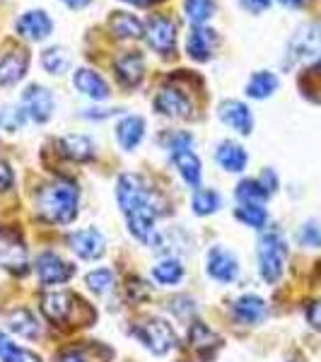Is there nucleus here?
Masks as SVG:
<instances>
[{"mask_svg":"<svg viewBox=\"0 0 321 362\" xmlns=\"http://www.w3.org/2000/svg\"><path fill=\"white\" fill-rule=\"evenodd\" d=\"M78 198L80 194L73 184L58 181V184L46 186V189L39 191V213L46 220H51V223L68 225L78 215Z\"/></svg>","mask_w":321,"mask_h":362,"instance_id":"obj_1","label":"nucleus"},{"mask_svg":"<svg viewBox=\"0 0 321 362\" xmlns=\"http://www.w3.org/2000/svg\"><path fill=\"white\" fill-rule=\"evenodd\" d=\"M288 242L280 230H268L259 239V271L266 283H278L285 271Z\"/></svg>","mask_w":321,"mask_h":362,"instance_id":"obj_2","label":"nucleus"},{"mask_svg":"<svg viewBox=\"0 0 321 362\" xmlns=\"http://www.w3.org/2000/svg\"><path fill=\"white\" fill-rule=\"evenodd\" d=\"M136 336L153 355H167L172 348H177V334H174L172 324H167L165 319H150L140 324L136 329Z\"/></svg>","mask_w":321,"mask_h":362,"instance_id":"obj_3","label":"nucleus"},{"mask_svg":"<svg viewBox=\"0 0 321 362\" xmlns=\"http://www.w3.org/2000/svg\"><path fill=\"white\" fill-rule=\"evenodd\" d=\"M116 201H119V206L126 215L140 206L153 203V194H150L148 184H145V179L140 174H121L119 181H116Z\"/></svg>","mask_w":321,"mask_h":362,"instance_id":"obj_4","label":"nucleus"},{"mask_svg":"<svg viewBox=\"0 0 321 362\" xmlns=\"http://www.w3.org/2000/svg\"><path fill=\"white\" fill-rule=\"evenodd\" d=\"M288 54L295 61H305V58H319L321 56V25H302L290 39Z\"/></svg>","mask_w":321,"mask_h":362,"instance_id":"obj_5","label":"nucleus"},{"mask_svg":"<svg viewBox=\"0 0 321 362\" xmlns=\"http://www.w3.org/2000/svg\"><path fill=\"white\" fill-rule=\"evenodd\" d=\"M148 44L153 46L157 54L169 56L174 54V46H177V25H174L169 17L165 15H153L148 20Z\"/></svg>","mask_w":321,"mask_h":362,"instance_id":"obj_6","label":"nucleus"},{"mask_svg":"<svg viewBox=\"0 0 321 362\" xmlns=\"http://www.w3.org/2000/svg\"><path fill=\"white\" fill-rule=\"evenodd\" d=\"M34 271H37L42 285H61L75 276V266H70L68 261H63L61 256L51 254V251L39 256L37 264H34Z\"/></svg>","mask_w":321,"mask_h":362,"instance_id":"obj_7","label":"nucleus"},{"mask_svg":"<svg viewBox=\"0 0 321 362\" xmlns=\"http://www.w3.org/2000/svg\"><path fill=\"white\" fill-rule=\"evenodd\" d=\"M206 271L218 283H232L239 276V261L230 249L213 247L206 256Z\"/></svg>","mask_w":321,"mask_h":362,"instance_id":"obj_8","label":"nucleus"},{"mask_svg":"<svg viewBox=\"0 0 321 362\" xmlns=\"http://www.w3.org/2000/svg\"><path fill=\"white\" fill-rule=\"evenodd\" d=\"M22 102H25L27 116L37 124H46L54 114V95L44 85H29L22 95Z\"/></svg>","mask_w":321,"mask_h":362,"instance_id":"obj_9","label":"nucleus"},{"mask_svg":"<svg viewBox=\"0 0 321 362\" xmlns=\"http://www.w3.org/2000/svg\"><path fill=\"white\" fill-rule=\"evenodd\" d=\"M68 244L80 259L85 261H97L104 256V249H107V242H104L102 232L95 230V227H87V230H78L68 237Z\"/></svg>","mask_w":321,"mask_h":362,"instance_id":"obj_10","label":"nucleus"},{"mask_svg":"<svg viewBox=\"0 0 321 362\" xmlns=\"http://www.w3.org/2000/svg\"><path fill=\"white\" fill-rule=\"evenodd\" d=\"M218 116L225 126H230L232 131H237L239 136H249L254 128V114L252 109L247 107L239 99H227L218 107Z\"/></svg>","mask_w":321,"mask_h":362,"instance_id":"obj_11","label":"nucleus"},{"mask_svg":"<svg viewBox=\"0 0 321 362\" xmlns=\"http://www.w3.org/2000/svg\"><path fill=\"white\" fill-rule=\"evenodd\" d=\"M17 34L29 39V42H44L51 32H54V22L44 10H29V13L20 15L15 22Z\"/></svg>","mask_w":321,"mask_h":362,"instance_id":"obj_12","label":"nucleus"},{"mask_svg":"<svg viewBox=\"0 0 321 362\" xmlns=\"http://www.w3.org/2000/svg\"><path fill=\"white\" fill-rule=\"evenodd\" d=\"M155 109L162 116H169V119H186L191 116V99L184 95L177 87H165V90L157 92L155 97Z\"/></svg>","mask_w":321,"mask_h":362,"instance_id":"obj_13","label":"nucleus"},{"mask_svg":"<svg viewBox=\"0 0 321 362\" xmlns=\"http://www.w3.org/2000/svg\"><path fill=\"white\" fill-rule=\"evenodd\" d=\"M114 70H116L119 83L128 87V90H133V87H138L145 78V61L138 51H126V54H121L114 61Z\"/></svg>","mask_w":321,"mask_h":362,"instance_id":"obj_14","label":"nucleus"},{"mask_svg":"<svg viewBox=\"0 0 321 362\" xmlns=\"http://www.w3.org/2000/svg\"><path fill=\"white\" fill-rule=\"evenodd\" d=\"M73 85L78 87L85 97L95 99V102H104V99L109 97L107 80H104L99 73H95V70H90V68H78V70H75V73H73Z\"/></svg>","mask_w":321,"mask_h":362,"instance_id":"obj_15","label":"nucleus"},{"mask_svg":"<svg viewBox=\"0 0 321 362\" xmlns=\"http://www.w3.org/2000/svg\"><path fill=\"white\" fill-rule=\"evenodd\" d=\"M232 314L239 324H261L268 314V307L259 295H242L232 302Z\"/></svg>","mask_w":321,"mask_h":362,"instance_id":"obj_16","label":"nucleus"},{"mask_svg":"<svg viewBox=\"0 0 321 362\" xmlns=\"http://www.w3.org/2000/svg\"><path fill=\"white\" fill-rule=\"evenodd\" d=\"M215 44H218V37H215L213 29L194 27L189 32V39H186V54H189L198 63H206L208 58L213 56V46Z\"/></svg>","mask_w":321,"mask_h":362,"instance_id":"obj_17","label":"nucleus"},{"mask_svg":"<svg viewBox=\"0 0 321 362\" xmlns=\"http://www.w3.org/2000/svg\"><path fill=\"white\" fill-rule=\"evenodd\" d=\"M145 136V119L138 114H128L124 119L119 121V126H116V140H119V145L126 150V153H131V150H136L140 145V140Z\"/></svg>","mask_w":321,"mask_h":362,"instance_id":"obj_18","label":"nucleus"},{"mask_svg":"<svg viewBox=\"0 0 321 362\" xmlns=\"http://www.w3.org/2000/svg\"><path fill=\"white\" fill-rule=\"evenodd\" d=\"M29 66V56L27 51L17 49L8 51V54L0 56V85H15L25 78Z\"/></svg>","mask_w":321,"mask_h":362,"instance_id":"obj_19","label":"nucleus"},{"mask_svg":"<svg viewBox=\"0 0 321 362\" xmlns=\"http://www.w3.org/2000/svg\"><path fill=\"white\" fill-rule=\"evenodd\" d=\"M215 160L218 165L225 169V172H232V174H239L247 169V162H249V155L242 145L232 143V140H223L215 150Z\"/></svg>","mask_w":321,"mask_h":362,"instance_id":"obj_20","label":"nucleus"},{"mask_svg":"<svg viewBox=\"0 0 321 362\" xmlns=\"http://www.w3.org/2000/svg\"><path fill=\"white\" fill-rule=\"evenodd\" d=\"M73 307H75V295L70 293H49L42 297V312L46 314L49 321H66L70 314H73Z\"/></svg>","mask_w":321,"mask_h":362,"instance_id":"obj_21","label":"nucleus"},{"mask_svg":"<svg viewBox=\"0 0 321 362\" xmlns=\"http://www.w3.org/2000/svg\"><path fill=\"white\" fill-rule=\"evenodd\" d=\"M189 343L198 355L206 358V355H210L213 350L220 348V336L215 334V331H210L203 321H194L189 329Z\"/></svg>","mask_w":321,"mask_h":362,"instance_id":"obj_22","label":"nucleus"},{"mask_svg":"<svg viewBox=\"0 0 321 362\" xmlns=\"http://www.w3.org/2000/svg\"><path fill=\"white\" fill-rule=\"evenodd\" d=\"M109 29L114 32V37L119 39H140L145 34V27L143 22L138 20L136 15L131 13H112L109 17Z\"/></svg>","mask_w":321,"mask_h":362,"instance_id":"obj_23","label":"nucleus"},{"mask_svg":"<svg viewBox=\"0 0 321 362\" xmlns=\"http://www.w3.org/2000/svg\"><path fill=\"white\" fill-rule=\"evenodd\" d=\"M172 162H174V167L179 169V174H182V179L186 184H189L191 189H198V184H201V160L196 157V153H191V150H179V153H172Z\"/></svg>","mask_w":321,"mask_h":362,"instance_id":"obj_24","label":"nucleus"},{"mask_svg":"<svg viewBox=\"0 0 321 362\" xmlns=\"http://www.w3.org/2000/svg\"><path fill=\"white\" fill-rule=\"evenodd\" d=\"M61 153L68 157V160L75 162H87L95 157V145L87 136H66L61 138Z\"/></svg>","mask_w":321,"mask_h":362,"instance_id":"obj_25","label":"nucleus"},{"mask_svg":"<svg viewBox=\"0 0 321 362\" xmlns=\"http://www.w3.org/2000/svg\"><path fill=\"white\" fill-rule=\"evenodd\" d=\"M276 90H278V75L271 73V70H259L247 83V95L252 99H268Z\"/></svg>","mask_w":321,"mask_h":362,"instance_id":"obj_26","label":"nucleus"},{"mask_svg":"<svg viewBox=\"0 0 321 362\" xmlns=\"http://www.w3.org/2000/svg\"><path fill=\"white\" fill-rule=\"evenodd\" d=\"M8 326H10V331H15V334L22 336V338H37L39 334H42V329H39L34 314L29 312V309H22V307L10 312Z\"/></svg>","mask_w":321,"mask_h":362,"instance_id":"obj_27","label":"nucleus"},{"mask_svg":"<svg viewBox=\"0 0 321 362\" xmlns=\"http://www.w3.org/2000/svg\"><path fill=\"white\" fill-rule=\"evenodd\" d=\"M235 196H237V201L242 203V206H264V201H268L271 198V194L261 186V181L259 179H244V181H239V186H237V191H235Z\"/></svg>","mask_w":321,"mask_h":362,"instance_id":"obj_28","label":"nucleus"},{"mask_svg":"<svg viewBox=\"0 0 321 362\" xmlns=\"http://www.w3.org/2000/svg\"><path fill=\"white\" fill-rule=\"evenodd\" d=\"M153 278L160 285H177L184 278V266L179 259H165L153 266Z\"/></svg>","mask_w":321,"mask_h":362,"instance_id":"obj_29","label":"nucleus"},{"mask_svg":"<svg viewBox=\"0 0 321 362\" xmlns=\"http://www.w3.org/2000/svg\"><path fill=\"white\" fill-rule=\"evenodd\" d=\"M42 66L46 73L51 75H63L70 68V56L63 46H49L42 54Z\"/></svg>","mask_w":321,"mask_h":362,"instance_id":"obj_30","label":"nucleus"},{"mask_svg":"<svg viewBox=\"0 0 321 362\" xmlns=\"http://www.w3.org/2000/svg\"><path fill=\"white\" fill-rule=\"evenodd\" d=\"M184 13L194 27H203L215 15V0H186Z\"/></svg>","mask_w":321,"mask_h":362,"instance_id":"obj_31","label":"nucleus"},{"mask_svg":"<svg viewBox=\"0 0 321 362\" xmlns=\"http://www.w3.org/2000/svg\"><path fill=\"white\" fill-rule=\"evenodd\" d=\"M191 208H194L196 215H210L220 208V196L218 191L213 189H196L194 191V198H191Z\"/></svg>","mask_w":321,"mask_h":362,"instance_id":"obj_32","label":"nucleus"},{"mask_svg":"<svg viewBox=\"0 0 321 362\" xmlns=\"http://www.w3.org/2000/svg\"><path fill=\"white\" fill-rule=\"evenodd\" d=\"M235 215H237L239 223H244L247 227H254V230H261L268 220L266 208L264 206H252V203H249V206H239Z\"/></svg>","mask_w":321,"mask_h":362,"instance_id":"obj_33","label":"nucleus"},{"mask_svg":"<svg viewBox=\"0 0 321 362\" xmlns=\"http://www.w3.org/2000/svg\"><path fill=\"white\" fill-rule=\"evenodd\" d=\"M87 288L97 295H104L114 288V271L112 268H97L87 273Z\"/></svg>","mask_w":321,"mask_h":362,"instance_id":"obj_34","label":"nucleus"},{"mask_svg":"<svg viewBox=\"0 0 321 362\" xmlns=\"http://www.w3.org/2000/svg\"><path fill=\"white\" fill-rule=\"evenodd\" d=\"M27 121V112L22 107H13V104H8V107H0V128L8 133H15L17 128H22Z\"/></svg>","mask_w":321,"mask_h":362,"instance_id":"obj_35","label":"nucleus"},{"mask_svg":"<svg viewBox=\"0 0 321 362\" xmlns=\"http://www.w3.org/2000/svg\"><path fill=\"white\" fill-rule=\"evenodd\" d=\"M297 242L307 249H321V225L317 220H309L300 227V235H297Z\"/></svg>","mask_w":321,"mask_h":362,"instance_id":"obj_36","label":"nucleus"},{"mask_svg":"<svg viewBox=\"0 0 321 362\" xmlns=\"http://www.w3.org/2000/svg\"><path fill=\"white\" fill-rule=\"evenodd\" d=\"M191 148H194V136H189V133H174V136L169 138V150H172V153L191 150Z\"/></svg>","mask_w":321,"mask_h":362,"instance_id":"obj_37","label":"nucleus"},{"mask_svg":"<svg viewBox=\"0 0 321 362\" xmlns=\"http://www.w3.org/2000/svg\"><path fill=\"white\" fill-rule=\"evenodd\" d=\"M3 362H42V358H39V355H34L32 350H25V348L17 346L13 353H10V358L3 360Z\"/></svg>","mask_w":321,"mask_h":362,"instance_id":"obj_38","label":"nucleus"},{"mask_svg":"<svg viewBox=\"0 0 321 362\" xmlns=\"http://www.w3.org/2000/svg\"><path fill=\"white\" fill-rule=\"evenodd\" d=\"M307 321L312 329L321 331V300L319 302H312V305L307 307Z\"/></svg>","mask_w":321,"mask_h":362,"instance_id":"obj_39","label":"nucleus"},{"mask_svg":"<svg viewBox=\"0 0 321 362\" xmlns=\"http://www.w3.org/2000/svg\"><path fill=\"white\" fill-rule=\"evenodd\" d=\"M13 181H15L13 169H10L8 162L0 160V191H8L10 186H13Z\"/></svg>","mask_w":321,"mask_h":362,"instance_id":"obj_40","label":"nucleus"},{"mask_svg":"<svg viewBox=\"0 0 321 362\" xmlns=\"http://www.w3.org/2000/svg\"><path fill=\"white\" fill-rule=\"evenodd\" d=\"M259 181H261V186H264L268 194H273V191L278 189V177H276V172H273V169H264V174L259 177Z\"/></svg>","mask_w":321,"mask_h":362,"instance_id":"obj_41","label":"nucleus"},{"mask_svg":"<svg viewBox=\"0 0 321 362\" xmlns=\"http://www.w3.org/2000/svg\"><path fill=\"white\" fill-rule=\"evenodd\" d=\"M273 0H242V8L249 10V13H264L266 8H271Z\"/></svg>","mask_w":321,"mask_h":362,"instance_id":"obj_42","label":"nucleus"},{"mask_svg":"<svg viewBox=\"0 0 321 362\" xmlns=\"http://www.w3.org/2000/svg\"><path fill=\"white\" fill-rule=\"evenodd\" d=\"M15 348H17V343L10 341V338L5 336V334H0V362L8 360V358H10V353H13Z\"/></svg>","mask_w":321,"mask_h":362,"instance_id":"obj_43","label":"nucleus"},{"mask_svg":"<svg viewBox=\"0 0 321 362\" xmlns=\"http://www.w3.org/2000/svg\"><path fill=\"white\" fill-rule=\"evenodd\" d=\"M121 109H99V112H92V109H87V112H83L85 119H107V116H114L119 114Z\"/></svg>","mask_w":321,"mask_h":362,"instance_id":"obj_44","label":"nucleus"},{"mask_svg":"<svg viewBox=\"0 0 321 362\" xmlns=\"http://www.w3.org/2000/svg\"><path fill=\"white\" fill-rule=\"evenodd\" d=\"M90 3H92V0H63V5H68L70 10H83Z\"/></svg>","mask_w":321,"mask_h":362,"instance_id":"obj_45","label":"nucleus"},{"mask_svg":"<svg viewBox=\"0 0 321 362\" xmlns=\"http://www.w3.org/2000/svg\"><path fill=\"white\" fill-rule=\"evenodd\" d=\"M61 362H87V360L78 353H66V355H61Z\"/></svg>","mask_w":321,"mask_h":362,"instance_id":"obj_46","label":"nucleus"},{"mask_svg":"<svg viewBox=\"0 0 321 362\" xmlns=\"http://www.w3.org/2000/svg\"><path fill=\"white\" fill-rule=\"evenodd\" d=\"M278 3H283L285 8H302V5H307V0H278Z\"/></svg>","mask_w":321,"mask_h":362,"instance_id":"obj_47","label":"nucleus"},{"mask_svg":"<svg viewBox=\"0 0 321 362\" xmlns=\"http://www.w3.org/2000/svg\"><path fill=\"white\" fill-rule=\"evenodd\" d=\"M128 5H136V8H145V5H150L153 0H124Z\"/></svg>","mask_w":321,"mask_h":362,"instance_id":"obj_48","label":"nucleus"}]
</instances>
